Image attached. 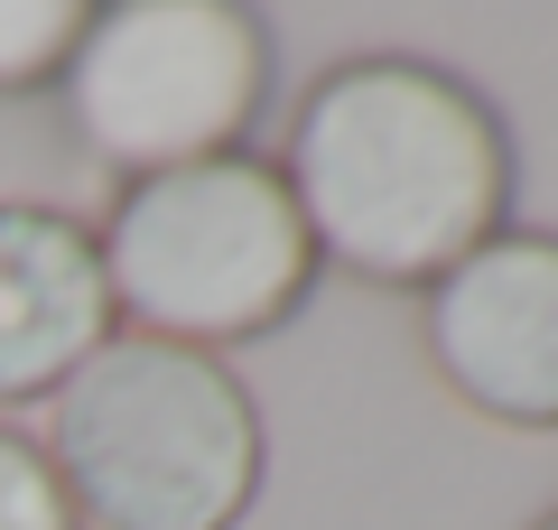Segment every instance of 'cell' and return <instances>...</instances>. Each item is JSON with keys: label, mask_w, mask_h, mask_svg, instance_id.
Here are the masks:
<instances>
[{"label": "cell", "mask_w": 558, "mask_h": 530, "mask_svg": "<svg viewBox=\"0 0 558 530\" xmlns=\"http://www.w3.org/2000/svg\"><path fill=\"white\" fill-rule=\"evenodd\" d=\"M289 196L317 261L381 289H428L502 233L512 140L494 103L428 57H354L289 121Z\"/></svg>", "instance_id": "6da1fadb"}, {"label": "cell", "mask_w": 558, "mask_h": 530, "mask_svg": "<svg viewBox=\"0 0 558 530\" xmlns=\"http://www.w3.org/2000/svg\"><path fill=\"white\" fill-rule=\"evenodd\" d=\"M47 466L94 530H233L260 493V410L223 353L112 345L47 400Z\"/></svg>", "instance_id": "7a4b0ae2"}, {"label": "cell", "mask_w": 558, "mask_h": 530, "mask_svg": "<svg viewBox=\"0 0 558 530\" xmlns=\"http://www.w3.org/2000/svg\"><path fill=\"white\" fill-rule=\"evenodd\" d=\"M94 252L121 326L186 353H223L289 326L307 279H317V242L299 224L289 177L252 149L131 177L102 215Z\"/></svg>", "instance_id": "3957f363"}, {"label": "cell", "mask_w": 558, "mask_h": 530, "mask_svg": "<svg viewBox=\"0 0 558 530\" xmlns=\"http://www.w3.org/2000/svg\"><path fill=\"white\" fill-rule=\"evenodd\" d=\"M57 84L75 149L131 186L242 149L270 103V28L233 0H102Z\"/></svg>", "instance_id": "277c9868"}, {"label": "cell", "mask_w": 558, "mask_h": 530, "mask_svg": "<svg viewBox=\"0 0 558 530\" xmlns=\"http://www.w3.org/2000/svg\"><path fill=\"white\" fill-rule=\"evenodd\" d=\"M428 373L502 429H558V233H494L428 279Z\"/></svg>", "instance_id": "5b68a950"}, {"label": "cell", "mask_w": 558, "mask_h": 530, "mask_svg": "<svg viewBox=\"0 0 558 530\" xmlns=\"http://www.w3.org/2000/svg\"><path fill=\"white\" fill-rule=\"evenodd\" d=\"M121 335L102 252L75 215L0 196V410L57 400Z\"/></svg>", "instance_id": "8992f818"}, {"label": "cell", "mask_w": 558, "mask_h": 530, "mask_svg": "<svg viewBox=\"0 0 558 530\" xmlns=\"http://www.w3.org/2000/svg\"><path fill=\"white\" fill-rule=\"evenodd\" d=\"M84 38V0H0V94L57 84Z\"/></svg>", "instance_id": "52a82bcc"}, {"label": "cell", "mask_w": 558, "mask_h": 530, "mask_svg": "<svg viewBox=\"0 0 558 530\" xmlns=\"http://www.w3.org/2000/svg\"><path fill=\"white\" fill-rule=\"evenodd\" d=\"M0 530H84L57 466H47V447L20 429H0Z\"/></svg>", "instance_id": "ba28073f"}, {"label": "cell", "mask_w": 558, "mask_h": 530, "mask_svg": "<svg viewBox=\"0 0 558 530\" xmlns=\"http://www.w3.org/2000/svg\"><path fill=\"white\" fill-rule=\"evenodd\" d=\"M539 530H558V511H549V521H539Z\"/></svg>", "instance_id": "9c48e42d"}]
</instances>
